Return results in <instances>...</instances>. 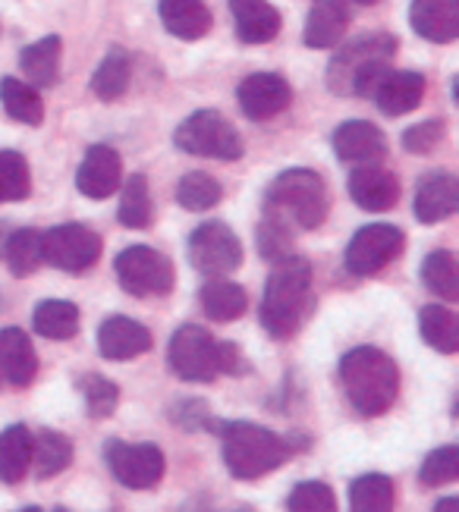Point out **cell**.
Returning <instances> with one entry per match:
<instances>
[{
  "label": "cell",
  "mask_w": 459,
  "mask_h": 512,
  "mask_svg": "<svg viewBox=\"0 0 459 512\" xmlns=\"http://www.w3.org/2000/svg\"><path fill=\"white\" fill-rule=\"evenodd\" d=\"M312 308V264L293 255L274 261L265 296H261V327L274 340H290L299 333L305 318L312 315Z\"/></svg>",
  "instance_id": "6da1fadb"
},
{
  "label": "cell",
  "mask_w": 459,
  "mask_h": 512,
  "mask_svg": "<svg viewBox=\"0 0 459 512\" xmlns=\"http://www.w3.org/2000/svg\"><path fill=\"white\" fill-rule=\"evenodd\" d=\"M393 57H397V38L387 32H371L346 41L327 63V88L334 95L371 98L390 73Z\"/></svg>",
  "instance_id": "7a4b0ae2"
},
{
  "label": "cell",
  "mask_w": 459,
  "mask_h": 512,
  "mask_svg": "<svg viewBox=\"0 0 459 512\" xmlns=\"http://www.w3.org/2000/svg\"><path fill=\"white\" fill-rule=\"evenodd\" d=\"M340 384L359 415L378 418L400 393V371L387 352L375 346H356L340 359Z\"/></svg>",
  "instance_id": "3957f363"
},
{
  "label": "cell",
  "mask_w": 459,
  "mask_h": 512,
  "mask_svg": "<svg viewBox=\"0 0 459 512\" xmlns=\"http://www.w3.org/2000/svg\"><path fill=\"white\" fill-rule=\"evenodd\" d=\"M170 368L180 381L189 384H211L221 374H246V359L233 343L214 340L211 333L199 324H183L170 337Z\"/></svg>",
  "instance_id": "277c9868"
},
{
  "label": "cell",
  "mask_w": 459,
  "mask_h": 512,
  "mask_svg": "<svg viewBox=\"0 0 459 512\" xmlns=\"http://www.w3.org/2000/svg\"><path fill=\"white\" fill-rule=\"evenodd\" d=\"M265 211L293 230H318L331 214V192L315 170H287L265 192Z\"/></svg>",
  "instance_id": "5b68a950"
},
{
  "label": "cell",
  "mask_w": 459,
  "mask_h": 512,
  "mask_svg": "<svg viewBox=\"0 0 459 512\" xmlns=\"http://www.w3.org/2000/svg\"><path fill=\"white\" fill-rule=\"evenodd\" d=\"M224 462L227 472L239 481H255L261 475L277 472L290 456V443L271 428L252 425V421H224Z\"/></svg>",
  "instance_id": "8992f818"
},
{
  "label": "cell",
  "mask_w": 459,
  "mask_h": 512,
  "mask_svg": "<svg viewBox=\"0 0 459 512\" xmlns=\"http://www.w3.org/2000/svg\"><path fill=\"white\" fill-rule=\"evenodd\" d=\"M173 145L186 154H195V158L217 161H239L246 154L243 136L217 110H195L192 117H186L180 129L173 132Z\"/></svg>",
  "instance_id": "52a82bcc"
},
{
  "label": "cell",
  "mask_w": 459,
  "mask_h": 512,
  "mask_svg": "<svg viewBox=\"0 0 459 512\" xmlns=\"http://www.w3.org/2000/svg\"><path fill=\"white\" fill-rule=\"evenodd\" d=\"M104 462L129 491H151L167 472V459L155 443H126L111 437L104 443Z\"/></svg>",
  "instance_id": "ba28073f"
},
{
  "label": "cell",
  "mask_w": 459,
  "mask_h": 512,
  "mask_svg": "<svg viewBox=\"0 0 459 512\" xmlns=\"http://www.w3.org/2000/svg\"><path fill=\"white\" fill-rule=\"evenodd\" d=\"M114 271L120 286L129 296L151 299V296H167L173 289V264L167 255L148 246H129L117 255Z\"/></svg>",
  "instance_id": "9c48e42d"
},
{
  "label": "cell",
  "mask_w": 459,
  "mask_h": 512,
  "mask_svg": "<svg viewBox=\"0 0 459 512\" xmlns=\"http://www.w3.org/2000/svg\"><path fill=\"white\" fill-rule=\"evenodd\" d=\"M406 236L393 224H368L353 239H349L343 264L353 277H375L390 261L403 255Z\"/></svg>",
  "instance_id": "30bf717a"
},
{
  "label": "cell",
  "mask_w": 459,
  "mask_h": 512,
  "mask_svg": "<svg viewBox=\"0 0 459 512\" xmlns=\"http://www.w3.org/2000/svg\"><path fill=\"white\" fill-rule=\"evenodd\" d=\"M189 261L205 277H227L243 264V246L227 224L208 220L189 236Z\"/></svg>",
  "instance_id": "8fae6325"
},
{
  "label": "cell",
  "mask_w": 459,
  "mask_h": 512,
  "mask_svg": "<svg viewBox=\"0 0 459 512\" xmlns=\"http://www.w3.org/2000/svg\"><path fill=\"white\" fill-rule=\"evenodd\" d=\"M45 242V264L63 274H85L101 258V236L85 224H60L41 233Z\"/></svg>",
  "instance_id": "7c38bea8"
},
{
  "label": "cell",
  "mask_w": 459,
  "mask_h": 512,
  "mask_svg": "<svg viewBox=\"0 0 459 512\" xmlns=\"http://www.w3.org/2000/svg\"><path fill=\"white\" fill-rule=\"evenodd\" d=\"M236 101H239V110L255 120V123H265V120H274L280 117L283 110L290 107L293 101V88L290 82L277 76V73H252L239 82L236 88Z\"/></svg>",
  "instance_id": "4fadbf2b"
},
{
  "label": "cell",
  "mask_w": 459,
  "mask_h": 512,
  "mask_svg": "<svg viewBox=\"0 0 459 512\" xmlns=\"http://www.w3.org/2000/svg\"><path fill=\"white\" fill-rule=\"evenodd\" d=\"M120 176H123V161L111 145H92L85 151V158L76 173V186L85 198H111L120 189Z\"/></svg>",
  "instance_id": "5bb4252c"
},
{
  "label": "cell",
  "mask_w": 459,
  "mask_h": 512,
  "mask_svg": "<svg viewBox=\"0 0 459 512\" xmlns=\"http://www.w3.org/2000/svg\"><path fill=\"white\" fill-rule=\"evenodd\" d=\"M459 208V183L456 176L447 170H434L428 176H422L419 186H415V220L422 224H441V220L453 217Z\"/></svg>",
  "instance_id": "9a60e30c"
},
{
  "label": "cell",
  "mask_w": 459,
  "mask_h": 512,
  "mask_svg": "<svg viewBox=\"0 0 459 512\" xmlns=\"http://www.w3.org/2000/svg\"><path fill=\"white\" fill-rule=\"evenodd\" d=\"M151 346H155L151 330L126 315H114L98 327V352L111 362H129L145 355Z\"/></svg>",
  "instance_id": "2e32d148"
},
{
  "label": "cell",
  "mask_w": 459,
  "mask_h": 512,
  "mask_svg": "<svg viewBox=\"0 0 459 512\" xmlns=\"http://www.w3.org/2000/svg\"><path fill=\"white\" fill-rule=\"evenodd\" d=\"M349 198L365 211H390L400 202V180L378 164H359L349 173Z\"/></svg>",
  "instance_id": "e0dca14e"
},
{
  "label": "cell",
  "mask_w": 459,
  "mask_h": 512,
  "mask_svg": "<svg viewBox=\"0 0 459 512\" xmlns=\"http://www.w3.org/2000/svg\"><path fill=\"white\" fill-rule=\"evenodd\" d=\"M334 151L346 164H378L387 154L384 132L368 120H349L334 132Z\"/></svg>",
  "instance_id": "ac0fdd59"
},
{
  "label": "cell",
  "mask_w": 459,
  "mask_h": 512,
  "mask_svg": "<svg viewBox=\"0 0 459 512\" xmlns=\"http://www.w3.org/2000/svg\"><path fill=\"white\" fill-rule=\"evenodd\" d=\"M409 26L431 44H453L459 38V0H412Z\"/></svg>",
  "instance_id": "d6986e66"
},
{
  "label": "cell",
  "mask_w": 459,
  "mask_h": 512,
  "mask_svg": "<svg viewBox=\"0 0 459 512\" xmlns=\"http://www.w3.org/2000/svg\"><path fill=\"white\" fill-rule=\"evenodd\" d=\"M349 19H353V13H349L346 0H315V7L309 10V19H305L302 38L315 51L337 48L349 29Z\"/></svg>",
  "instance_id": "ffe728a7"
},
{
  "label": "cell",
  "mask_w": 459,
  "mask_h": 512,
  "mask_svg": "<svg viewBox=\"0 0 459 512\" xmlns=\"http://www.w3.org/2000/svg\"><path fill=\"white\" fill-rule=\"evenodd\" d=\"M425 76L415 73V70H400V73H387L384 82L378 85V92L371 95L375 104L381 107V114L387 117H403V114H412L415 107L425 101Z\"/></svg>",
  "instance_id": "44dd1931"
},
{
  "label": "cell",
  "mask_w": 459,
  "mask_h": 512,
  "mask_svg": "<svg viewBox=\"0 0 459 512\" xmlns=\"http://www.w3.org/2000/svg\"><path fill=\"white\" fill-rule=\"evenodd\" d=\"M0 374L13 387H29L38 374V352L26 330L4 327L0 330Z\"/></svg>",
  "instance_id": "7402d4cb"
},
{
  "label": "cell",
  "mask_w": 459,
  "mask_h": 512,
  "mask_svg": "<svg viewBox=\"0 0 459 512\" xmlns=\"http://www.w3.org/2000/svg\"><path fill=\"white\" fill-rule=\"evenodd\" d=\"M236 35L246 44H268L280 35V13L268 0H230Z\"/></svg>",
  "instance_id": "603a6c76"
},
{
  "label": "cell",
  "mask_w": 459,
  "mask_h": 512,
  "mask_svg": "<svg viewBox=\"0 0 459 512\" xmlns=\"http://www.w3.org/2000/svg\"><path fill=\"white\" fill-rule=\"evenodd\" d=\"M158 13L164 29L173 38L183 41H199L211 32V10L205 0H158Z\"/></svg>",
  "instance_id": "cb8c5ba5"
},
{
  "label": "cell",
  "mask_w": 459,
  "mask_h": 512,
  "mask_svg": "<svg viewBox=\"0 0 459 512\" xmlns=\"http://www.w3.org/2000/svg\"><path fill=\"white\" fill-rule=\"evenodd\" d=\"M199 302H202V311L208 318L227 324V321L243 318L249 296H246L243 286L227 280V277H208V283L202 286V293H199Z\"/></svg>",
  "instance_id": "d4e9b609"
},
{
  "label": "cell",
  "mask_w": 459,
  "mask_h": 512,
  "mask_svg": "<svg viewBox=\"0 0 459 512\" xmlns=\"http://www.w3.org/2000/svg\"><path fill=\"white\" fill-rule=\"evenodd\" d=\"M70 465H73V443L67 434L51 428L32 434V469L41 481L67 472Z\"/></svg>",
  "instance_id": "484cf974"
},
{
  "label": "cell",
  "mask_w": 459,
  "mask_h": 512,
  "mask_svg": "<svg viewBox=\"0 0 459 512\" xmlns=\"http://www.w3.org/2000/svg\"><path fill=\"white\" fill-rule=\"evenodd\" d=\"M32 327L38 337L54 340V343L73 340L79 333V308L67 299H48V302L35 305Z\"/></svg>",
  "instance_id": "4316f807"
},
{
  "label": "cell",
  "mask_w": 459,
  "mask_h": 512,
  "mask_svg": "<svg viewBox=\"0 0 459 512\" xmlns=\"http://www.w3.org/2000/svg\"><path fill=\"white\" fill-rule=\"evenodd\" d=\"M32 469V431L26 425H13L0 431V481L19 484Z\"/></svg>",
  "instance_id": "83f0119b"
},
{
  "label": "cell",
  "mask_w": 459,
  "mask_h": 512,
  "mask_svg": "<svg viewBox=\"0 0 459 512\" xmlns=\"http://www.w3.org/2000/svg\"><path fill=\"white\" fill-rule=\"evenodd\" d=\"M120 192V208L117 217L126 230H145L155 220V202H151V189H148V176L145 173H133L123 183Z\"/></svg>",
  "instance_id": "f1b7e54d"
},
{
  "label": "cell",
  "mask_w": 459,
  "mask_h": 512,
  "mask_svg": "<svg viewBox=\"0 0 459 512\" xmlns=\"http://www.w3.org/2000/svg\"><path fill=\"white\" fill-rule=\"evenodd\" d=\"M60 35H45L41 41L29 44V48L19 54V66H23L26 79L35 88H48L57 82L60 73Z\"/></svg>",
  "instance_id": "f546056e"
},
{
  "label": "cell",
  "mask_w": 459,
  "mask_h": 512,
  "mask_svg": "<svg viewBox=\"0 0 459 512\" xmlns=\"http://www.w3.org/2000/svg\"><path fill=\"white\" fill-rule=\"evenodd\" d=\"M0 104H4V110L16 123L41 126V120H45V101H41L38 88L32 82H19L7 76L0 82Z\"/></svg>",
  "instance_id": "4dcf8cb0"
},
{
  "label": "cell",
  "mask_w": 459,
  "mask_h": 512,
  "mask_svg": "<svg viewBox=\"0 0 459 512\" xmlns=\"http://www.w3.org/2000/svg\"><path fill=\"white\" fill-rule=\"evenodd\" d=\"M4 261L10 267L13 277H32L41 264H45V242H41V233L35 227H19L10 233Z\"/></svg>",
  "instance_id": "1f68e13d"
},
{
  "label": "cell",
  "mask_w": 459,
  "mask_h": 512,
  "mask_svg": "<svg viewBox=\"0 0 459 512\" xmlns=\"http://www.w3.org/2000/svg\"><path fill=\"white\" fill-rule=\"evenodd\" d=\"M419 330H422V340L434 352L453 355L459 349V318H456V311L444 305H425L419 315Z\"/></svg>",
  "instance_id": "d6a6232c"
},
{
  "label": "cell",
  "mask_w": 459,
  "mask_h": 512,
  "mask_svg": "<svg viewBox=\"0 0 459 512\" xmlns=\"http://www.w3.org/2000/svg\"><path fill=\"white\" fill-rule=\"evenodd\" d=\"M129 79H133V60L123 48H114L107 51V57L101 60V66L92 76V92L101 98V101H117L126 95L129 88Z\"/></svg>",
  "instance_id": "836d02e7"
},
{
  "label": "cell",
  "mask_w": 459,
  "mask_h": 512,
  "mask_svg": "<svg viewBox=\"0 0 459 512\" xmlns=\"http://www.w3.org/2000/svg\"><path fill=\"white\" fill-rule=\"evenodd\" d=\"M422 283L431 289L434 296H441L447 302L459 299V267H456V255L441 249V252H431L422 261Z\"/></svg>",
  "instance_id": "e575fe53"
},
{
  "label": "cell",
  "mask_w": 459,
  "mask_h": 512,
  "mask_svg": "<svg viewBox=\"0 0 459 512\" xmlns=\"http://www.w3.org/2000/svg\"><path fill=\"white\" fill-rule=\"evenodd\" d=\"M397 500V487L387 475H362L349 487V506L356 512H387Z\"/></svg>",
  "instance_id": "d590c367"
},
{
  "label": "cell",
  "mask_w": 459,
  "mask_h": 512,
  "mask_svg": "<svg viewBox=\"0 0 459 512\" xmlns=\"http://www.w3.org/2000/svg\"><path fill=\"white\" fill-rule=\"evenodd\" d=\"M221 198H224L221 183H217L214 176L202 173V170L186 173L180 180V186H177V202L186 211H211L214 205H221Z\"/></svg>",
  "instance_id": "8d00e7d4"
},
{
  "label": "cell",
  "mask_w": 459,
  "mask_h": 512,
  "mask_svg": "<svg viewBox=\"0 0 459 512\" xmlns=\"http://www.w3.org/2000/svg\"><path fill=\"white\" fill-rule=\"evenodd\" d=\"M32 195V170L19 151H0V202H23Z\"/></svg>",
  "instance_id": "74e56055"
},
{
  "label": "cell",
  "mask_w": 459,
  "mask_h": 512,
  "mask_svg": "<svg viewBox=\"0 0 459 512\" xmlns=\"http://www.w3.org/2000/svg\"><path fill=\"white\" fill-rule=\"evenodd\" d=\"M79 393L85 399V409L92 418H111L120 403V387L107 381L101 374H82L79 377Z\"/></svg>",
  "instance_id": "f35d334b"
},
{
  "label": "cell",
  "mask_w": 459,
  "mask_h": 512,
  "mask_svg": "<svg viewBox=\"0 0 459 512\" xmlns=\"http://www.w3.org/2000/svg\"><path fill=\"white\" fill-rule=\"evenodd\" d=\"M258 252L271 264L293 255V227L265 211V220L258 224Z\"/></svg>",
  "instance_id": "ab89813d"
},
{
  "label": "cell",
  "mask_w": 459,
  "mask_h": 512,
  "mask_svg": "<svg viewBox=\"0 0 459 512\" xmlns=\"http://www.w3.org/2000/svg\"><path fill=\"white\" fill-rule=\"evenodd\" d=\"M287 509H296V512H334L337 497L324 481H299L290 491V497H287Z\"/></svg>",
  "instance_id": "60d3db41"
},
{
  "label": "cell",
  "mask_w": 459,
  "mask_h": 512,
  "mask_svg": "<svg viewBox=\"0 0 459 512\" xmlns=\"http://www.w3.org/2000/svg\"><path fill=\"white\" fill-rule=\"evenodd\" d=\"M456 475H459V450L453 447V443L428 453V459L422 462V469H419V478L428 487H444V484L456 481Z\"/></svg>",
  "instance_id": "b9f144b4"
},
{
  "label": "cell",
  "mask_w": 459,
  "mask_h": 512,
  "mask_svg": "<svg viewBox=\"0 0 459 512\" xmlns=\"http://www.w3.org/2000/svg\"><path fill=\"white\" fill-rule=\"evenodd\" d=\"M444 139V123L441 120H425L415 123L403 132V148L409 154H431Z\"/></svg>",
  "instance_id": "7bdbcfd3"
},
{
  "label": "cell",
  "mask_w": 459,
  "mask_h": 512,
  "mask_svg": "<svg viewBox=\"0 0 459 512\" xmlns=\"http://www.w3.org/2000/svg\"><path fill=\"white\" fill-rule=\"evenodd\" d=\"M10 233H13V227H10V220H0V261H4V252H7V242H10Z\"/></svg>",
  "instance_id": "ee69618b"
},
{
  "label": "cell",
  "mask_w": 459,
  "mask_h": 512,
  "mask_svg": "<svg viewBox=\"0 0 459 512\" xmlns=\"http://www.w3.org/2000/svg\"><path fill=\"white\" fill-rule=\"evenodd\" d=\"M456 506H459L456 500H437V503H434V509H437V512H441V509H456Z\"/></svg>",
  "instance_id": "f6af8a7d"
},
{
  "label": "cell",
  "mask_w": 459,
  "mask_h": 512,
  "mask_svg": "<svg viewBox=\"0 0 459 512\" xmlns=\"http://www.w3.org/2000/svg\"><path fill=\"white\" fill-rule=\"evenodd\" d=\"M353 4H362V7H375V4H381V0H353Z\"/></svg>",
  "instance_id": "bcb514c9"
}]
</instances>
